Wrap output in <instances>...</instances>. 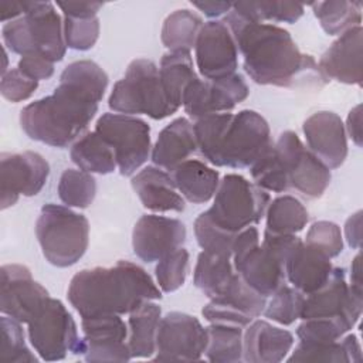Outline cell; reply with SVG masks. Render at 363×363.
Segmentation results:
<instances>
[{"instance_id": "cell-1", "label": "cell", "mask_w": 363, "mask_h": 363, "mask_svg": "<svg viewBox=\"0 0 363 363\" xmlns=\"http://www.w3.org/2000/svg\"><path fill=\"white\" fill-rule=\"evenodd\" d=\"M223 23L244 58V71L255 84L292 86L303 74L320 75L315 60L301 52L285 28L252 21L233 9Z\"/></svg>"}, {"instance_id": "cell-2", "label": "cell", "mask_w": 363, "mask_h": 363, "mask_svg": "<svg viewBox=\"0 0 363 363\" xmlns=\"http://www.w3.org/2000/svg\"><path fill=\"white\" fill-rule=\"evenodd\" d=\"M67 298L81 318H88L130 313L145 301L160 299L162 292L142 267L121 259L112 267L77 272L69 282Z\"/></svg>"}, {"instance_id": "cell-3", "label": "cell", "mask_w": 363, "mask_h": 363, "mask_svg": "<svg viewBox=\"0 0 363 363\" xmlns=\"http://www.w3.org/2000/svg\"><path fill=\"white\" fill-rule=\"evenodd\" d=\"M98 111V102L60 82L48 96L37 99L20 112V125L28 138L52 147L75 142Z\"/></svg>"}, {"instance_id": "cell-4", "label": "cell", "mask_w": 363, "mask_h": 363, "mask_svg": "<svg viewBox=\"0 0 363 363\" xmlns=\"http://www.w3.org/2000/svg\"><path fill=\"white\" fill-rule=\"evenodd\" d=\"M35 235L45 259L58 268L77 264L89 242V223L69 207L48 203L41 207Z\"/></svg>"}, {"instance_id": "cell-5", "label": "cell", "mask_w": 363, "mask_h": 363, "mask_svg": "<svg viewBox=\"0 0 363 363\" xmlns=\"http://www.w3.org/2000/svg\"><path fill=\"white\" fill-rule=\"evenodd\" d=\"M108 105L123 115H147L155 121L173 115L177 109L169 102L159 78V68L152 60H133L122 79L109 95Z\"/></svg>"}, {"instance_id": "cell-6", "label": "cell", "mask_w": 363, "mask_h": 363, "mask_svg": "<svg viewBox=\"0 0 363 363\" xmlns=\"http://www.w3.org/2000/svg\"><path fill=\"white\" fill-rule=\"evenodd\" d=\"M269 201V194L265 190L241 174L228 173L221 179L213 206L206 213L216 225L237 234L259 223Z\"/></svg>"}, {"instance_id": "cell-7", "label": "cell", "mask_w": 363, "mask_h": 363, "mask_svg": "<svg viewBox=\"0 0 363 363\" xmlns=\"http://www.w3.org/2000/svg\"><path fill=\"white\" fill-rule=\"evenodd\" d=\"M301 242L295 234H274L265 230L262 244L233 264L235 272L262 296H272L285 285V264L291 251Z\"/></svg>"}, {"instance_id": "cell-8", "label": "cell", "mask_w": 363, "mask_h": 363, "mask_svg": "<svg viewBox=\"0 0 363 363\" xmlns=\"http://www.w3.org/2000/svg\"><path fill=\"white\" fill-rule=\"evenodd\" d=\"M95 132L112 147L122 176H132L150 156V126L140 118L106 112L96 121Z\"/></svg>"}, {"instance_id": "cell-9", "label": "cell", "mask_w": 363, "mask_h": 363, "mask_svg": "<svg viewBox=\"0 0 363 363\" xmlns=\"http://www.w3.org/2000/svg\"><path fill=\"white\" fill-rule=\"evenodd\" d=\"M27 325L31 346L47 362L62 360L79 340L75 320L60 299L50 298Z\"/></svg>"}, {"instance_id": "cell-10", "label": "cell", "mask_w": 363, "mask_h": 363, "mask_svg": "<svg viewBox=\"0 0 363 363\" xmlns=\"http://www.w3.org/2000/svg\"><path fill=\"white\" fill-rule=\"evenodd\" d=\"M272 143L265 118L255 111L242 109L233 115L225 130L218 167H250Z\"/></svg>"}, {"instance_id": "cell-11", "label": "cell", "mask_w": 363, "mask_h": 363, "mask_svg": "<svg viewBox=\"0 0 363 363\" xmlns=\"http://www.w3.org/2000/svg\"><path fill=\"white\" fill-rule=\"evenodd\" d=\"M274 146L289 186L308 199H319L330 184V169L306 149L292 130L282 132Z\"/></svg>"}, {"instance_id": "cell-12", "label": "cell", "mask_w": 363, "mask_h": 363, "mask_svg": "<svg viewBox=\"0 0 363 363\" xmlns=\"http://www.w3.org/2000/svg\"><path fill=\"white\" fill-rule=\"evenodd\" d=\"M207 345V330L196 316L169 312L159 323L156 336V362L200 360Z\"/></svg>"}, {"instance_id": "cell-13", "label": "cell", "mask_w": 363, "mask_h": 363, "mask_svg": "<svg viewBox=\"0 0 363 363\" xmlns=\"http://www.w3.org/2000/svg\"><path fill=\"white\" fill-rule=\"evenodd\" d=\"M84 337L78 340L72 353L86 362H128V326L115 313L82 318Z\"/></svg>"}, {"instance_id": "cell-14", "label": "cell", "mask_w": 363, "mask_h": 363, "mask_svg": "<svg viewBox=\"0 0 363 363\" xmlns=\"http://www.w3.org/2000/svg\"><path fill=\"white\" fill-rule=\"evenodd\" d=\"M363 309V291L346 282L345 268H333L329 279L315 292L305 296L301 318H337L353 328Z\"/></svg>"}, {"instance_id": "cell-15", "label": "cell", "mask_w": 363, "mask_h": 363, "mask_svg": "<svg viewBox=\"0 0 363 363\" xmlns=\"http://www.w3.org/2000/svg\"><path fill=\"white\" fill-rule=\"evenodd\" d=\"M250 95L248 85L241 74H231L220 79H193L186 88L182 105L186 113L199 119L210 113L230 112Z\"/></svg>"}, {"instance_id": "cell-16", "label": "cell", "mask_w": 363, "mask_h": 363, "mask_svg": "<svg viewBox=\"0 0 363 363\" xmlns=\"http://www.w3.org/2000/svg\"><path fill=\"white\" fill-rule=\"evenodd\" d=\"M0 311L21 323H28L51 298L48 291L34 281L28 267L6 264L0 269Z\"/></svg>"}, {"instance_id": "cell-17", "label": "cell", "mask_w": 363, "mask_h": 363, "mask_svg": "<svg viewBox=\"0 0 363 363\" xmlns=\"http://www.w3.org/2000/svg\"><path fill=\"white\" fill-rule=\"evenodd\" d=\"M0 164L1 210L16 204L20 196L31 197L38 194L50 174L48 162L33 150L1 153Z\"/></svg>"}, {"instance_id": "cell-18", "label": "cell", "mask_w": 363, "mask_h": 363, "mask_svg": "<svg viewBox=\"0 0 363 363\" xmlns=\"http://www.w3.org/2000/svg\"><path fill=\"white\" fill-rule=\"evenodd\" d=\"M196 65L204 79H220L235 72L238 48L223 20L203 24L194 45Z\"/></svg>"}, {"instance_id": "cell-19", "label": "cell", "mask_w": 363, "mask_h": 363, "mask_svg": "<svg viewBox=\"0 0 363 363\" xmlns=\"http://www.w3.org/2000/svg\"><path fill=\"white\" fill-rule=\"evenodd\" d=\"M267 298L254 291L235 274L227 291L217 298H211L201 313L210 323L248 326L255 318L264 313Z\"/></svg>"}, {"instance_id": "cell-20", "label": "cell", "mask_w": 363, "mask_h": 363, "mask_svg": "<svg viewBox=\"0 0 363 363\" xmlns=\"http://www.w3.org/2000/svg\"><path fill=\"white\" fill-rule=\"evenodd\" d=\"M186 227L180 220L145 214L133 227V252L143 262H155L180 248L186 241Z\"/></svg>"}, {"instance_id": "cell-21", "label": "cell", "mask_w": 363, "mask_h": 363, "mask_svg": "<svg viewBox=\"0 0 363 363\" xmlns=\"http://www.w3.org/2000/svg\"><path fill=\"white\" fill-rule=\"evenodd\" d=\"M309 150L329 169H337L347 156V135L339 115L330 111L312 113L302 125Z\"/></svg>"}, {"instance_id": "cell-22", "label": "cell", "mask_w": 363, "mask_h": 363, "mask_svg": "<svg viewBox=\"0 0 363 363\" xmlns=\"http://www.w3.org/2000/svg\"><path fill=\"white\" fill-rule=\"evenodd\" d=\"M363 28L356 26L339 35L322 54L318 69L325 78L347 85H362Z\"/></svg>"}, {"instance_id": "cell-23", "label": "cell", "mask_w": 363, "mask_h": 363, "mask_svg": "<svg viewBox=\"0 0 363 363\" xmlns=\"http://www.w3.org/2000/svg\"><path fill=\"white\" fill-rule=\"evenodd\" d=\"M33 54H41L52 62L61 61L67 45L64 40V21L50 1H30L24 14Z\"/></svg>"}, {"instance_id": "cell-24", "label": "cell", "mask_w": 363, "mask_h": 363, "mask_svg": "<svg viewBox=\"0 0 363 363\" xmlns=\"http://www.w3.org/2000/svg\"><path fill=\"white\" fill-rule=\"evenodd\" d=\"M294 346V335L267 320H252L242 333V360L248 363L282 362Z\"/></svg>"}, {"instance_id": "cell-25", "label": "cell", "mask_w": 363, "mask_h": 363, "mask_svg": "<svg viewBox=\"0 0 363 363\" xmlns=\"http://www.w3.org/2000/svg\"><path fill=\"white\" fill-rule=\"evenodd\" d=\"M332 269L326 254L302 241L291 251L285 264L286 279L303 295L318 291L329 279Z\"/></svg>"}, {"instance_id": "cell-26", "label": "cell", "mask_w": 363, "mask_h": 363, "mask_svg": "<svg viewBox=\"0 0 363 363\" xmlns=\"http://www.w3.org/2000/svg\"><path fill=\"white\" fill-rule=\"evenodd\" d=\"M130 183L145 208L157 213L184 210V200L166 170L147 166L136 173Z\"/></svg>"}, {"instance_id": "cell-27", "label": "cell", "mask_w": 363, "mask_h": 363, "mask_svg": "<svg viewBox=\"0 0 363 363\" xmlns=\"http://www.w3.org/2000/svg\"><path fill=\"white\" fill-rule=\"evenodd\" d=\"M197 150L193 123L187 118H176L166 125L152 147V162L163 169L173 172L180 163L190 159Z\"/></svg>"}, {"instance_id": "cell-28", "label": "cell", "mask_w": 363, "mask_h": 363, "mask_svg": "<svg viewBox=\"0 0 363 363\" xmlns=\"http://www.w3.org/2000/svg\"><path fill=\"white\" fill-rule=\"evenodd\" d=\"M176 189L182 196L194 204L211 200L220 184V174L216 169L197 159H187L172 172Z\"/></svg>"}, {"instance_id": "cell-29", "label": "cell", "mask_w": 363, "mask_h": 363, "mask_svg": "<svg viewBox=\"0 0 363 363\" xmlns=\"http://www.w3.org/2000/svg\"><path fill=\"white\" fill-rule=\"evenodd\" d=\"M162 309L152 301L142 302L129 313L128 346L132 359L152 357L156 352V336Z\"/></svg>"}, {"instance_id": "cell-30", "label": "cell", "mask_w": 363, "mask_h": 363, "mask_svg": "<svg viewBox=\"0 0 363 363\" xmlns=\"http://www.w3.org/2000/svg\"><path fill=\"white\" fill-rule=\"evenodd\" d=\"M231 257L201 251L193 272L194 285L210 299L221 296L235 277Z\"/></svg>"}, {"instance_id": "cell-31", "label": "cell", "mask_w": 363, "mask_h": 363, "mask_svg": "<svg viewBox=\"0 0 363 363\" xmlns=\"http://www.w3.org/2000/svg\"><path fill=\"white\" fill-rule=\"evenodd\" d=\"M71 160L84 172L109 174L116 167L112 147L95 130L82 133L71 146Z\"/></svg>"}, {"instance_id": "cell-32", "label": "cell", "mask_w": 363, "mask_h": 363, "mask_svg": "<svg viewBox=\"0 0 363 363\" xmlns=\"http://www.w3.org/2000/svg\"><path fill=\"white\" fill-rule=\"evenodd\" d=\"M362 349L354 335H347L342 340L329 343L299 342L288 362H332V363H359Z\"/></svg>"}, {"instance_id": "cell-33", "label": "cell", "mask_w": 363, "mask_h": 363, "mask_svg": "<svg viewBox=\"0 0 363 363\" xmlns=\"http://www.w3.org/2000/svg\"><path fill=\"white\" fill-rule=\"evenodd\" d=\"M159 78L169 102L179 109L186 88L197 78L190 52H166L160 60Z\"/></svg>"}, {"instance_id": "cell-34", "label": "cell", "mask_w": 363, "mask_h": 363, "mask_svg": "<svg viewBox=\"0 0 363 363\" xmlns=\"http://www.w3.org/2000/svg\"><path fill=\"white\" fill-rule=\"evenodd\" d=\"M203 24V18L197 13L189 9L174 10L163 21L162 44L173 52H190Z\"/></svg>"}, {"instance_id": "cell-35", "label": "cell", "mask_w": 363, "mask_h": 363, "mask_svg": "<svg viewBox=\"0 0 363 363\" xmlns=\"http://www.w3.org/2000/svg\"><path fill=\"white\" fill-rule=\"evenodd\" d=\"M320 27L329 35H340L362 23V3L346 0L316 1L311 4Z\"/></svg>"}, {"instance_id": "cell-36", "label": "cell", "mask_w": 363, "mask_h": 363, "mask_svg": "<svg viewBox=\"0 0 363 363\" xmlns=\"http://www.w3.org/2000/svg\"><path fill=\"white\" fill-rule=\"evenodd\" d=\"M265 216V230L274 234H296L309 220L306 207L294 196H279L269 201Z\"/></svg>"}, {"instance_id": "cell-37", "label": "cell", "mask_w": 363, "mask_h": 363, "mask_svg": "<svg viewBox=\"0 0 363 363\" xmlns=\"http://www.w3.org/2000/svg\"><path fill=\"white\" fill-rule=\"evenodd\" d=\"M207 330L206 359L214 363H237L242 360V329L234 325L211 323Z\"/></svg>"}, {"instance_id": "cell-38", "label": "cell", "mask_w": 363, "mask_h": 363, "mask_svg": "<svg viewBox=\"0 0 363 363\" xmlns=\"http://www.w3.org/2000/svg\"><path fill=\"white\" fill-rule=\"evenodd\" d=\"M60 82L71 85L95 102H99L108 86V75L96 62L91 60H79L64 68L60 75Z\"/></svg>"}, {"instance_id": "cell-39", "label": "cell", "mask_w": 363, "mask_h": 363, "mask_svg": "<svg viewBox=\"0 0 363 363\" xmlns=\"http://www.w3.org/2000/svg\"><path fill=\"white\" fill-rule=\"evenodd\" d=\"M233 115L234 113L230 112L210 113L196 119V123L193 125L197 150L213 166L218 167L221 143Z\"/></svg>"}, {"instance_id": "cell-40", "label": "cell", "mask_w": 363, "mask_h": 363, "mask_svg": "<svg viewBox=\"0 0 363 363\" xmlns=\"http://www.w3.org/2000/svg\"><path fill=\"white\" fill-rule=\"evenodd\" d=\"M233 10L257 23L292 24L302 17L305 7L303 4L288 1H238L233 3Z\"/></svg>"}, {"instance_id": "cell-41", "label": "cell", "mask_w": 363, "mask_h": 363, "mask_svg": "<svg viewBox=\"0 0 363 363\" xmlns=\"http://www.w3.org/2000/svg\"><path fill=\"white\" fill-rule=\"evenodd\" d=\"M96 194V180L84 170L67 169L58 183V197L67 207L86 208L92 204Z\"/></svg>"}, {"instance_id": "cell-42", "label": "cell", "mask_w": 363, "mask_h": 363, "mask_svg": "<svg viewBox=\"0 0 363 363\" xmlns=\"http://www.w3.org/2000/svg\"><path fill=\"white\" fill-rule=\"evenodd\" d=\"M250 173L254 183L265 191L282 193L289 187L285 167L275 152L274 143L250 166Z\"/></svg>"}, {"instance_id": "cell-43", "label": "cell", "mask_w": 363, "mask_h": 363, "mask_svg": "<svg viewBox=\"0 0 363 363\" xmlns=\"http://www.w3.org/2000/svg\"><path fill=\"white\" fill-rule=\"evenodd\" d=\"M1 329V346L0 362L4 363H28L37 362V357L30 352L26 345L24 330L21 322L3 315L0 319Z\"/></svg>"}, {"instance_id": "cell-44", "label": "cell", "mask_w": 363, "mask_h": 363, "mask_svg": "<svg viewBox=\"0 0 363 363\" xmlns=\"http://www.w3.org/2000/svg\"><path fill=\"white\" fill-rule=\"evenodd\" d=\"M194 235L203 251L225 257L233 255V244L237 234L216 225L206 211L194 221Z\"/></svg>"}, {"instance_id": "cell-45", "label": "cell", "mask_w": 363, "mask_h": 363, "mask_svg": "<svg viewBox=\"0 0 363 363\" xmlns=\"http://www.w3.org/2000/svg\"><path fill=\"white\" fill-rule=\"evenodd\" d=\"M305 295L294 286L284 285L274 295L272 299L265 305L264 315L274 322L281 325H292L301 318Z\"/></svg>"}, {"instance_id": "cell-46", "label": "cell", "mask_w": 363, "mask_h": 363, "mask_svg": "<svg viewBox=\"0 0 363 363\" xmlns=\"http://www.w3.org/2000/svg\"><path fill=\"white\" fill-rule=\"evenodd\" d=\"M189 272V251L183 247L159 259L155 274L159 288L169 294L177 291L186 281Z\"/></svg>"}, {"instance_id": "cell-47", "label": "cell", "mask_w": 363, "mask_h": 363, "mask_svg": "<svg viewBox=\"0 0 363 363\" xmlns=\"http://www.w3.org/2000/svg\"><path fill=\"white\" fill-rule=\"evenodd\" d=\"M352 328L337 318H312L302 319L296 329L299 342L303 343H329L339 340Z\"/></svg>"}, {"instance_id": "cell-48", "label": "cell", "mask_w": 363, "mask_h": 363, "mask_svg": "<svg viewBox=\"0 0 363 363\" xmlns=\"http://www.w3.org/2000/svg\"><path fill=\"white\" fill-rule=\"evenodd\" d=\"M99 18H64V40L71 50L86 51L92 48L99 37Z\"/></svg>"}, {"instance_id": "cell-49", "label": "cell", "mask_w": 363, "mask_h": 363, "mask_svg": "<svg viewBox=\"0 0 363 363\" xmlns=\"http://www.w3.org/2000/svg\"><path fill=\"white\" fill-rule=\"evenodd\" d=\"M305 242L318 248L329 258H335L343 251V237L340 227L326 220L316 221L309 227Z\"/></svg>"}, {"instance_id": "cell-50", "label": "cell", "mask_w": 363, "mask_h": 363, "mask_svg": "<svg viewBox=\"0 0 363 363\" xmlns=\"http://www.w3.org/2000/svg\"><path fill=\"white\" fill-rule=\"evenodd\" d=\"M38 88V81L28 78L18 68H11L1 75L0 92L10 102H23L28 99Z\"/></svg>"}, {"instance_id": "cell-51", "label": "cell", "mask_w": 363, "mask_h": 363, "mask_svg": "<svg viewBox=\"0 0 363 363\" xmlns=\"http://www.w3.org/2000/svg\"><path fill=\"white\" fill-rule=\"evenodd\" d=\"M17 68L31 79H48L54 74V62L41 54L23 55L17 64Z\"/></svg>"}, {"instance_id": "cell-52", "label": "cell", "mask_w": 363, "mask_h": 363, "mask_svg": "<svg viewBox=\"0 0 363 363\" xmlns=\"http://www.w3.org/2000/svg\"><path fill=\"white\" fill-rule=\"evenodd\" d=\"M57 6L61 9L65 17L71 18H92L102 9L104 3L99 1H58Z\"/></svg>"}, {"instance_id": "cell-53", "label": "cell", "mask_w": 363, "mask_h": 363, "mask_svg": "<svg viewBox=\"0 0 363 363\" xmlns=\"http://www.w3.org/2000/svg\"><path fill=\"white\" fill-rule=\"evenodd\" d=\"M345 237L349 247L359 250L362 245V211L352 214L345 224Z\"/></svg>"}, {"instance_id": "cell-54", "label": "cell", "mask_w": 363, "mask_h": 363, "mask_svg": "<svg viewBox=\"0 0 363 363\" xmlns=\"http://www.w3.org/2000/svg\"><path fill=\"white\" fill-rule=\"evenodd\" d=\"M346 135L354 142L356 146H362V105H356L347 115L346 125H345Z\"/></svg>"}, {"instance_id": "cell-55", "label": "cell", "mask_w": 363, "mask_h": 363, "mask_svg": "<svg viewBox=\"0 0 363 363\" xmlns=\"http://www.w3.org/2000/svg\"><path fill=\"white\" fill-rule=\"evenodd\" d=\"M30 1H1L0 3V18L3 23L16 20L27 13Z\"/></svg>"}, {"instance_id": "cell-56", "label": "cell", "mask_w": 363, "mask_h": 363, "mask_svg": "<svg viewBox=\"0 0 363 363\" xmlns=\"http://www.w3.org/2000/svg\"><path fill=\"white\" fill-rule=\"evenodd\" d=\"M191 6L203 11L207 17H218L233 9V3L227 1H191Z\"/></svg>"}, {"instance_id": "cell-57", "label": "cell", "mask_w": 363, "mask_h": 363, "mask_svg": "<svg viewBox=\"0 0 363 363\" xmlns=\"http://www.w3.org/2000/svg\"><path fill=\"white\" fill-rule=\"evenodd\" d=\"M352 288L357 291L362 289V265H360V252L353 258L352 265H350V284Z\"/></svg>"}]
</instances>
